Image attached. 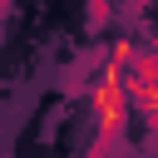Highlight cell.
Listing matches in <instances>:
<instances>
[{
	"mask_svg": "<svg viewBox=\"0 0 158 158\" xmlns=\"http://www.w3.org/2000/svg\"><path fill=\"white\" fill-rule=\"evenodd\" d=\"M153 54H158V40H153Z\"/></svg>",
	"mask_w": 158,
	"mask_h": 158,
	"instance_id": "obj_1",
	"label": "cell"
}]
</instances>
